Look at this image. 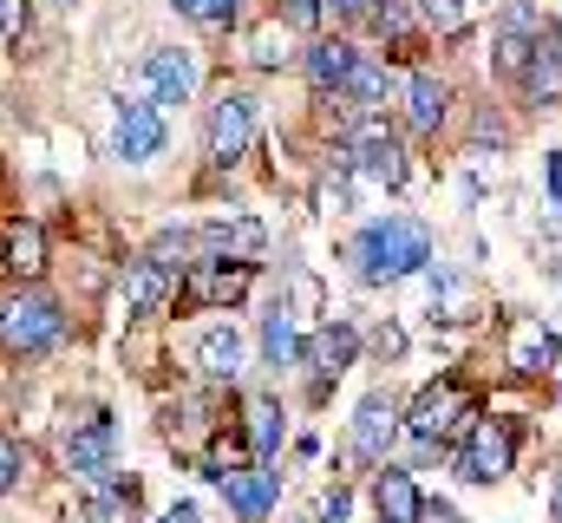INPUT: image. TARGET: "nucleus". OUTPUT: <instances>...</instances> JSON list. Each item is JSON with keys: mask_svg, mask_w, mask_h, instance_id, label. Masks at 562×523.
I'll use <instances>...</instances> for the list:
<instances>
[{"mask_svg": "<svg viewBox=\"0 0 562 523\" xmlns=\"http://www.w3.org/2000/svg\"><path fill=\"white\" fill-rule=\"evenodd\" d=\"M26 20H33V7H26V0H0V33H7V40H20V33H26Z\"/></svg>", "mask_w": 562, "mask_h": 523, "instance_id": "c756f323", "label": "nucleus"}, {"mask_svg": "<svg viewBox=\"0 0 562 523\" xmlns=\"http://www.w3.org/2000/svg\"><path fill=\"white\" fill-rule=\"evenodd\" d=\"M477 425V392L458 387V380H438V387H425L413 399V412H406V432L419 438V445H445L451 432H471Z\"/></svg>", "mask_w": 562, "mask_h": 523, "instance_id": "f03ea898", "label": "nucleus"}, {"mask_svg": "<svg viewBox=\"0 0 562 523\" xmlns=\"http://www.w3.org/2000/svg\"><path fill=\"white\" fill-rule=\"evenodd\" d=\"M0 262H7V275L33 281V275L46 268V230H40V223H13V230L0 236Z\"/></svg>", "mask_w": 562, "mask_h": 523, "instance_id": "412c9836", "label": "nucleus"}, {"mask_svg": "<svg viewBox=\"0 0 562 523\" xmlns=\"http://www.w3.org/2000/svg\"><path fill=\"white\" fill-rule=\"evenodd\" d=\"M334 164H340V170H367V177L386 183V190L406 183V151H400V137H393L386 125H373V119L353 125V137L334 151Z\"/></svg>", "mask_w": 562, "mask_h": 523, "instance_id": "20e7f679", "label": "nucleus"}, {"mask_svg": "<svg viewBox=\"0 0 562 523\" xmlns=\"http://www.w3.org/2000/svg\"><path fill=\"white\" fill-rule=\"evenodd\" d=\"M431 262V230L419 216H373L353 236V268L360 281H406Z\"/></svg>", "mask_w": 562, "mask_h": 523, "instance_id": "f257e3e1", "label": "nucleus"}, {"mask_svg": "<svg viewBox=\"0 0 562 523\" xmlns=\"http://www.w3.org/2000/svg\"><path fill=\"white\" fill-rule=\"evenodd\" d=\"M419 20L431 26V33H445V40H458L471 13H464V0H419Z\"/></svg>", "mask_w": 562, "mask_h": 523, "instance_id": "a878e982", "label": "nucleus"}, {"mask_svg": "<svg viewBox=\"0 0 562 523\" xmlns=\"http://www.w3.org/2000/svg\"><path fill=\"white\" fill-rule=\"evenodd\" d=\"M543 177H550V197H557V210H562V151L543 157Z\"/></svg>", "mask_w": 562, "mask_h": 523, "instance_id": "f704fd0d", "label": "nucleus"}, {"mask_svg": "<svg viewBox=\"0 0 562 523\" xmlns=\"http://www.w3.org/2000/svg\"><path fill=\"white\" fill-rule=\"evenodd\" d=\"M112 419H92V425H79L72 438H66V458H72V471L79 478H92V485H112Z\"/></svg>", "mask_w": 562, "mask_h": 523, "instance_id": "dca6fc26", "label": "nucleus"}, {"mask_svg": "<svg viewBox=\"0 0 562 523\" xmlns=\"http://www.w3.org/2000/svg\"><path fill=\"white\" fill-rule=\"evenodd\" d=\"M281 59H288V53H276V26H269V33L256 40V66H281Z\"/></svg>", "mask_w": 562, "mask_h": 523, "instance_id": "72a5a7b5", "label": "nucleus"}, {"mask_svg": "<svg viewBox=\"0 0 562 523\" xmlns=\"http://www.w3.org/2000/svg\"><path fill=\"white\" fill-rule=\"evenodd\" d=\"M557 360H562V347H557L550 327H537V321L517 327V341H510V367H517V374H543V367H557Z\"/></svg>", "mask_w": 562, "mask_h": 523, "instance_id": "4be33fe9", "label": "nucleus"}, {"mask_svg": "<svg viewBox=\"0 0 562 523\" xmlns=\"http://www.w3.org/2000/svg\"><path fill=\"white\" fill-rule=\"evenodd\" d=\"M281 7H288V20H294V26H314L327 0H281Z\"/></svg>", "mask_w": 562, "mask_h": 523, "instance_id": "2f4dec72", "label": "nucleus"}, {"mask_svg": "<svg viewBox=\"0 0 562 523\" xmlns=\"http://www.w3.org/2000/svg\"><path fill=\"white\" fill-rule=\"evenodd\" d=\"M537 105H557L562 99V33L543 20V33H537V46H530V66H524V79H517Z\"/></svg>", "mask_w": 562, "mask_h": 523, "instance_id": "ddd939ff", "label": "nucleus"}, {"mask_svg": "<svg viewBox=\"0 0 562 523\" xmlns=\"http://www.w3.org/2000/svg\"><path fill=\"white\" fill-rule=\"evenodd\" d=\"M59 334H66V314H59V301L40 294V288H20V294L0 308V341H7L13 354H46V347H59Z\"/></svg>", "mask_w": 562, "mask_h": 523, "instance_id": "7ed1b4c3", "label": "nucleus"}, {"mask_svg": "<svg viewBox=\"0 0 562 523\" xmlns=\"http://www.w3.org/2000/svg\"><path fill=\"white\" fill-rule=\"evenodd\" d=\"M262 243H269V230L256 223V216H236V223H210L203 236H196V249L210 262H256L262 256Z\"/></svg>", "mask_w": 562, "mask_h": 523, "instance_id": "2eb2a0df", "label": "nucleus"}, {"mask_svg": "<svg viewBox=\"0 0 562 523\" xmlns=\"http://www.w3.org/2000/svg\"><path fill=\"white\" fill-rule=\"evenodd\" d=\"M353 59H360V53H353L347 40H314V46H307V59H301V73H307V86H314V92H340V86H347V73H353Z\"/></svg>", "mask_w": 562, "mask_h": 523, "instance_id": "f3484780", "label": "nucleus"}, {"mask_svg": "<svg viewBox=\"0 0 562 523\" xmlns=\"http://www.w3.org/2000/svg\"><path fill=\"white\" fill-rule=\"evenodd\" d=\"M164 301H177V275H170V262L138 256L132 268H125V314H157Z\"/></svg>", "mask_w": 562, "mask_h": 523, "instance_id": "4468645a", "label": "nucleus"}, {"mask_svg": "<svg viewBox=\"0 0 562 523\" xmlns=\"http://www.w3.org/2000/svg\"><path fill=\"white\" fill-rule=\"evenodd\" d=\"M170 7H177V13H190L196 26H229L243 0H170Z\"/></svg>", "mask_w": 562, "mask_h": 523, "instance_id": "bb28decb", "label": "nucleus"}, {"mask_svg": "<svg viewBox=\"0 0 562 523\" xmlns=\"http://www.w3.org/2000/svg\"><path fill=\"white\" fill-rule=\"evenodd\" d=\"M445 112H451V92H445V79L413 73V79H406V125L431 137V131L445 125Z\"/></svg>", "mask_w": 562, "mask_h": 523, "instance_id": "aec40b11", "label": "nucleus"}, {"mask_svg": "<svg viewBox=\"0 0 562 523\" xmlns=\"http://www.w3.org/2000/svg\"><path fill=\"white\" fill-rule=\"evenodd\" d=\"M301 327H294V314L288 308H276L269 321H262V354H269V367H301Z\"/></svg>", "mask_w": 562, "mask_h": 523, "instance_id": "5701e85b", "label": "nucleus"}, {"mask_svg": "<svg viewBox=\"0 0 562 523\" xmlns=\"http://www.w3.org/2000/svg\"><path fill=\"white\" fill-rule=\"evenodd\" d=\"M367 20H373V33H393V40H400V33L413 26V7H406V0H386V7H367Z\"/></svg>", "mask_w": 562, "mask_h": 523, "instance_id": "cd10ccee", "label": "nucleus"}, {"mask_svg": "<svg viewBox=\"0 0 562 523\" xmlns=\"http://www.w3.org/2000/svg\"><path fill=\"white\" fill-rule=\"evenodd\" d=\"M138 79H144V92H150V105H190V92H196V53L157 46L138 66Z\"/></svg>", "mask_w": 562, "mask_h": 523, "instance_id": "6e6552de", "label": "nucleus"}, {"mask_svg": "<svg viewBox=\"0 0 562 523\" xmlns=\"http://www.w3.org/2000/svg\"><path fill=\"white\" fill-rule=\"evenodd\" d=\"M373 504H380V523H419V485H413V471H400V465H386L380 478H373Z\"/></svg>", "mask_w": 562, "mask_h": 523, "instance_id": "6ab92c4d", "label": "nucleus"}, {"mask_svg": "<svg viewBox=\"0 0 562 523\" xmlns=\"http://www.w3.org/2000/svg\"><path fill=\"white\" fill-rule=\"evenodd\" d=\"M276 491H281V471H269V465H243V471H229V478H223V498L236 504V518H243V523H269Z\"/></svg>", "mask_w": 562, "mask_h": 523, "instance_id": "f8f14e48", "label": "nucleus"}, {"mask_svg": "<svg viewBox=\"0 0 562 523\" xmlns=\"http://www.w3.org/2000/svg\"><path fill=\"white\" fill-rule=\"evenodd\" d=\"M400 438V405L386 399V392H367L360 399V412H353V452L367 458V465H386V445Z\"/></svg>", "mask_w": 562, "mask_h": 523, "instance_id": "9d476101", "label": "nucleus"}, {"mask_svg": "<svg viewBox=\"0 0 562 523\" xmlns=\"http://www.w3.org/2000/svg\"><path fill=\"white\" fill-rule=\"evenodd\" d=\"M557 367H562V360H557ZM557 387H562V374H557Z\"/></svg>", "mask_w": 562, "mask_h": 523, "instance_id": "58836bf2", "label": "nucleus"}, {"mask_svg": "<svg viewBox=\"0 0 562 523\" xmlns=\"http://www.w3.org/2000/svg\"><path fill=\"white\" fill-rule=\"evenodd\" d=\"M164 523H196V504H170V511H164Z\"/></svg>", "mask_w": 562, "mask_h": 523, "instance_id": "c9c22d12", "label": "nucleus"}, {"mask_svg": "<svg viewBox=\"0 0 562 523\" xmlns=\"http://www.w3.org/2000/svg\"><path fill=\"white\" fill-rule=\"evenodd\" d=\"M327 7H334V13H367L373 0H327Z\"/></svg>", "mask_w": 562, "mask_h": 523, "instance_id": "e433bc0d", "label": "nucleus"}, {"mask_svg": "<svg viewBox=\"0 0 562 523\" xmlns=\"http://www.w3.org/2000/svg\"><path fill=\"white\" fill-rule=\"evenodd\" d=\"M510 458H517V425H504V419H477L471 432H464V445H458V478H471V485H497L504 471H510Z\"/></svg>", "mask_w": 562, "mask_h": 523, "instance_id": "39448f33", "label": "nucleus"}, {"mask_svg": "<svg viewBox=\"0 0 562 523\" xmlns=\"http://www.w3.org/2000/svg\"><path fill=\"white\" fill-rule=\"evenodd\" d=\"M419 523H464V518H458L451 504H438V498H425V504H419Z\"/></svg>", "mask_w": 562, "mask_h": 523, "instance_id": "473e14b6", "label": "nucleus"}, {"mask_svg": "<svg viewBox=\"0 0 562 523\" xmlns=\"http://www.w3.org/2000/svg\"><path fill=\"white\" fill-rule=\"evenodd\" d=\"M314 523H347V491H327V498L314 504Z\"/></svg>", "mask_w": 562, "mask_h": 523, "instance_id": "7c9ffc66", "label": "nucleus"}, {"mask_svg": "<svg viewBox=\"0 0 562 523\" xmlns=\"http://www.w3.org/2000/svg\"><path fill=\"white\" fill-rule=\"evenodd\" d=\"M353 354H360V334H353L347 321H327V327H314V334L301 341V367H314V387L340 380V374L353 367Z\"/></svg>", "mask_w": 562, "mask_h": 523, "instance_id": "1a4fd4ad", "label": "nucleus"}, {"mask_svg": "<svg viewBox=\"0 0 562 523\" xmlns=\"http://www.w3.org/2000/svg\"><path fill=\"white\" fill-rule=\"evenodd\" d=\"M557 523H562V491H557Z\"/></svg>", "mask_w": 562, "mask_h": 523, "instance_id": "4c0bfd02", "label": "nucleus"}, {"mask_svg": "<svg viewBox=\"0 0 562 523\" xmlns=\"http://www.w3.org/2000/svg\"><path fill=\"white\" fill-rule=\"evenodd\" d=\"M196 367H203L210 380H236V374H243V334H236L229 321L203 327V334H196Z\"/></svg>", "mask_w": 562, "mask_h": 523, "instance_id": "a211bd4d", "label": "nucleus"}, {"mask_svg": "<svg viewBox=\"0 0 562 523\" xmlns=\"http://www.w3.org/2000/svg\"><path fill=\"white\" fill-rule=\"evenodd\" d=\"M340 99H347V112H353V119H367V112H373V105L386 99V73H380L373 59H353V73H347Z\"/></svg>", "mask_w": 562, "mask_h": 523, "instance_id": "b1692460", "label": "nucleus"}, {"mask_svg": "<svg viewBox=\"0 0 562 523\" xmlns=\"http://www.w3.org/2000/svg\"><path fill=\"white\" fill-rule=\"evenodd\" d=\"M20 471H26V452H20V438H0V498L20 485Z\"/></svg>", "mask_w": 562, "mask_h": 523, "instance_id": "c85d7f7f", "label": "nucleus"}, {"mask_svg": "<svg viewBox=\"0 0 562 523\" xmlns=\"http://www.w3.org/2000/svg\"><path fill=\"white\" fill-rule=\"evenodd\" d=\"M203 144H210V164H216V170L243 164V157H249V144H256V99H249V92H223V99L210 105Z\"/></svg>", "mask_w": 562, "mask_h": 523, "instance_id": "423d86ee", "label": "nucleus"}, {"mask_svg": "<svg viewBox=\"0 0 562 523\" xmlns=\"http://www.w3.org/2000/svg\"><path fill=\"white\" fill-rule=\"evenodd\" d=\"M243 438H249V452H256V465H269L281 445V405L276 399H249V425H243Z\"/></svg>", "mask_w": 562, "mask_h": 523, "instance_id": "393cba45", "label": "nucleus"}, {"mask_svg": "<svg viewBox=\"0 0 562 523\" xmlns=\"http://www.w3.org/2000/svg\"><path fill=\"white\" fill-rule=\"evenodd\" d=\"M256 281V262H196L190 275H177V301L183 308H236Z\"/></svg>", "mask_w": 562, "mask_h": 523, "instance_id": "0eeeda50", "label": "nucleus"}, {"mask_svg": "<svg viewBox=\"0 0 562 523\" xmlns=\"http://www.w3.org/2000/svg\"><path fill=\"white\" fill-rule=\"evenodd\" d=\"M112 151H119L125 164H150V157L164 151V112H157V105H119Z\"/></svg>", "mask_w": 562, "mask_h": 523, "instance_id": "9b49d317", "label": "nucleus"}]
</instances>
